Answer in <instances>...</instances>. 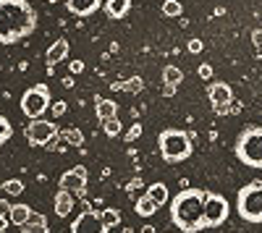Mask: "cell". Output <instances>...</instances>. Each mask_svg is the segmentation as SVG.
<instances>
[{
  "instance_id": "cell-34",
  "label": "cell",
  "mask_w": 262,
  "mask_h": 233,
  "mask_svg": "<svg viewBox=\"0 0 262 233\" xmlns=\"http://www.w3.org/2000/svg\"><path fill=\"white\" fill-rule=\"evenodd\" d=\"M69 68H71V74H81V71H84V60H79V58L71 60V63H69Z\"/></svg>"
},
{
  "instance_id": "cell-31",
  "label": "cell",
  "mask_w": 262,
  "mask_h": 233,
  "mask_svg": "<svg viewBox=\"0 0 262 233\" xmlns=\"http://www.w3.org/2000/svg\"><path fill=\"white\" fill-rule=\"evenodd\" d=\"M196 74H200V79H212V66H210V63H202V66L200 68H196Z\"/></svg>"
},
{
  "instance_id": "cell-3",
  "label": "cell",
  "mask_w": 262,
  "mask_h": 233,
  "mask_svg": "<svg viewBox=\"0 0 262 233\" xmlns=\"http://www.w3.org/2000/svg\"><path fill=\"white\" fill-rule=\"evenodd\" d=\"M233 155L244 168H257L262 171V126H247L236 136Z\"/></svg>"
},
{
  "instance_id": "cell-8",
  "label": "cell",
  "mask_w": 262,
  "mask_h": 233,
  "mask_svg": "<svg viewBox=\"0 0 262 233\" xmlns=\"http://www.w3.org/2000/svg\"><path fill=\"white\" fill-rule=\"evenodd\" d=\"M231 215V204L223 194L217 192H205V213H202V220H205V230L207 228H217L223 225Z\"/></svg>"
},
{
  "instance_id": "cell-17",
  "label": "cell",
  "mask_w": 262,
  "mask_h": 233,
  "mask_svg": "<svg viewBox=\"0 0 262 233\" xmlns=\"http://www.w3.org/2000/svg\"><path fill=\"white\" fill-rule=\"evenodd\" d=\"M29 215H32V207L29 204H11V209H8V223H13V225H24L27 220H29Z\"/></svg>"
},
{
  "instance_id": "cell-40",
  "label": "cell",
  "mask_w": 262,
  "mask_h": 233,
  "mask_svg": "<svg viewBox=\"0 0 262 233\" xmlns=\"http://www.w3.org/2000/svg\"><path fill=\"white\" fill-rule=\"evenodd\" d=\"M45 3H60V0H45Z\"/></svg>"
},
{
  "instance_id": "cell-29",
  "label": "cell",
  "mask_w": 262,
  "mask_h": 233,
  "mask_svg": "<svg viewBox=\"0 0 262 233\" xmlns=\"http://www.w3.org/2000/svg\"><path fill=\"white\" fill-rule=\"evenodd\" d=\"M50 110H53V115H55V118H60L66 110H69V102H63V100H58L55 105L50 102Z\"/></svg>"
},
{
  "instance_id": "cell-14",
  "label": "cell",
  "mask_w": 262,
  "mask_h": 233,
  "mask_svg": "<svg viewBox=\"0 0 262 233\" xmlns=\"http://www.w3.org/2000/svg\"><path fill=\"white\" fill-rule=\"evenodd\" d=\"M69 58V39H55L53 45L48 48V53H45V60H48V66H55V63H60V60H66Z\"/></svg>"
},
{
  "instance_id": "cell-18",
  "label": "cell",
  "mask_w": 262,
  "mask_h": 233,
  "mask_svg": "<svg viewBox=\"0 0 262 233\" xmlns=\"http://www.w3.org/2000/svg\"><path fill=\"white\" fill-rule=\"evenodd\" d=\"M158 209H160V207H158L155 202H152L147 194H144V197H139V199H137V204H134V213H137L139 218H152V215L158 213Z\"/></svg>"
},
{
  "instance_id": "cell-33",
  "label": "cell",
  "mask_w": 262,
  "mask_h": 233,
  "mask_svg": "<svg viewBox=\"0 0 262 233\" xmlns=\"http://www.w3.org/2000/svg\"><path fill=\"white\" fill-rule=\"evenodd\" d=\"M139 134H142V126H139V123H134V126H131V131L126 134V142H134Z\"/></svg>"
},
{
  "instance_id": "cell-26",
  "label": "cell",
  "mask_w": 262,
  "mask_h": 233,
  "mask_svg": "<svg viewBox=\"0 0 262 233\" xmlns=\"http://www.w3.org/2000/svg\"><path fill=\"white\" fill-rule=\"evenodd\" d=\"M11 136H13V126H11V121H8L6 115H0V147H3L6 142H11Z\"/></svg>"
},
{
  "instance_id": "cell-37",
  "label": "cell",
  "mask_w": 262,
  "mask_h": 233,
  "mask_svg": "<svg viewBox=\"0 0 262 233\" xmlns=\"http://www.w3.org/2000/svg\"><path fill=\"white\" fill-rule=\"evenodd\" d=\"M6 228H8V218L0 215V233H6Z\"/></svg>"
},
{
  "instance_id": "cell-4",
  "label": "cell",
  "mask_w": 262,
  "mask_h": 233,
  "mask_svg": "<svg viewBox=\"0 0 262 233\" xmlns=\"http://www.w3.org/2000/svg\"><path fill=\"white\" fill-rule=\"evenodd\" d=\"M160 144V157L165 162H184L191 157V134L184 129H163L158 136Z\"/></svg>"
},
{
  "instance_id": "cell-16",
  "label": "cell",
  "mask_w": 262,
  "mask_h": 233,
  "mask_svg": "<svg viewBox=\"0 0 262 233\" xmlns=\"http://www.w3.org/2000/svg\"><path fill=\"white\" fill-rule=\"evenodd\" d=\"M95 113H97L100 121H107V118L118 115V105L107 97H95Z\"/></svg>"
},
{
  "instance_id": "cell-7",
  "label": "cell",
  "mask_w": 262,
  "mask_h": 233,
  "mask_svg": "<svg viewBox=\"0 0 262 233\" xmlns=\"http://www.w3.org/2000/svg\"><path fill=\"white\" fill-rule=\"evenodd\" d=\"M50 108V87L48 84H34L24 95H21V113L29 121L32 118H42L45 110Z\"/></svg>"
},
{
  "instance_id": "cell-24",
  "label": "cell",
  "mask_w": 262,
  "mask_h": 233,
  "mask_svg": "<svg viewBox=\"0 0 262 233\" xmlns=\"http://www.w3.org/2000/svg\"><path fill=\"white\" fill-rule=\"evenodd\" d=\"M102 129H105V134H107V136H118V134L123 131V123H121V118H118V115H113V118L102 121Z\"/></svg>"
},
{
  "instance_id": "cell-12",
  "label": "cell",
  "mask_w": 262,
  "mask_h": 233,
  "mask_svg": "<svg viewBox=\"0 0 262 233\" xmlns=\"http://www.w3.org/2000/svg\"><path fill=\"white\" fill-rule=\"evenodd\" d=\"M102 3L105 0H66V8H69V13H74L76 18H86V16H92Z\"/></svg>"
},
{
  "instance_id": "cell-20",
  "label": "cell",
  "mask_w": 262,
  "mask_h": 233,
  "mask_svg": "<svg viewBox=\"0 0 262 233\" xmlns=\"http://www.w3.org/2000/svg\"><path fill=\"white\" fill-rule=\"evenodd\" d=\"M111 87L118 92V89H123V92H142L144 89V79L142 76H134V79H128V81H116V84H111Z\"/></svg>"
},
{
  "instance_id": "cell-21",
  "label": "cell",
  "mask_w": 262,
  "mask_h": 233,
  "mask_svg": "<svg viewBox=\"0 0 262 233\" xmlns=\"http://www.w3.org/2000/svg\"><path fill=\"white\" fill-rule=\"evenodd\" d=\"M60 139H63L66 144H71V147H81V144H84V134H81V129H76V126L60 131Z\"/></svg>"
},
{
  "instance_id": "cell-32",
  "label": "cell",
  "mask_w": 262,
  "mask_h": 233,
  "mask_svg": "<svg viewBox=\"0 0 262 233\" xmlns=\"http://www.w3.org/2000/svg\"><path fill=\"white\" fill-rule=\"evenodd\" d=\"M186 48H189V53H194V55H196V53H202V48H205V45H202V39H196V37H194V39H189V45H186Z\"/></svg>"
},
{
  "instance_id": "cell-11",
  "label": "cell",
  "mask_w": 262,
  "mask_h": 233,
  "mask_svg": "<svg viewBox=\"0 0 262 233\" xmlns=\"http://www.w3.org/2000/svg\"><path fill=\"white\" fill-rule=\"evenodd\" d=\"M86 168L84 165H76V168H69L63 176H60V181H58V189H66V192H76V194H84V189H86Z\"/></svg>"
},
{
  "instance_id": "cell-13",
  "label": "cell",
  "mask_w": 262,
  "mask_h": 233,
  "mask_svg": "<svg viewBox=\"0 0 262 233\" xmlns=\"http://www.w3.org/2000/svg\"><path fill=\"white\" fill-rule=\"evenodd\" d=\"M102 8H105V16L111 21H121L131 11V0H105Z\"/></svg>"
},
{
  "instance_id": "cell-35",
  "label": "cell",
  "mask_w": 262,
  "mask_h": 233,
  "mask_svg": "<svg viewBox=\"0 0 262 233\" xmlns=\"http://www.w3.org/2000/svg\"><path fill=\"white\" fill-rule=\"evenodd\" d=\"M8 209H11V202L8 199H0V215L8 218Z\"/></svg>"
},
{
  "instance_id": "cell-5",
  "label": "cell",
  "mask_w": 262,
  "mask_h": 233,
  "mask_svg": "<svg viewBox=\"0 0 262 233\" xmlns=\"http://www.w3.org/2000/svg\"><path fill=\"white\" fill-rule=\"evenodd\" d=\"M236 213L252 225H262V181H249L236 194Z\"/></svg>"
},
{
  "instance_id": "cell-22",
  "label": "cell",
  "mask_w": 262,
  "mask_h": 233,
  "mask_svg": "<svg viewBox=\"0 0 262 233\" xmlns=\"http://www.w3.org/2000/svg\"><path fill=\"white\" fill-rule=\"evenodd\" d=\"M100 220H102V225L107 230H111V228H116L121 223V213H118V209H113V207H107V209H102V213H100Z\"/></svg>"
},
{
  "instance_id": "cell-2",
  "label": "cell",
  "mask_w": 262,
  "mask_h": 233,
  "mask_svg": "<svg viewBox=\"0 0 262 233\" xmlns=\"http://www.w3.org/2000/svg\"><path fill=\"white\" fill-rule=\"evenodd\" d=\"M205 192L202 189H184L170 199V223L181 233L205 230Z\"/></svg>"
},
{
  "instance_id": "cell-15",
  "label": "cell",
  "mask_w": 262,
  "mask_h": 233,
  "mask_svg": "<svg viewBox=\"0 0 262 233\" xmlns=\"http://www.w3.org/2000/svg\"><path fill=\"white\" fill-rule=\"evenodd\" d=\"M71 209H74V194L66 192V189H58V192H55V215L66 218Z\"/></svg>"
},
{
  "instance_id": "cell-19",
  "label": "cell",
  "mask_w": 262,
  "mask_h": 233,
  "mask_svg": "<svg viewBox=\"0 0 262 233\" xmlns=\"http://www.w3.org/2000/svg\"><path fill=\"white\" fill-rule=\"evenodd\" d=\"M147 197L155 202L158 207H163L170 197H168V186L165 183H152V186H147Z\"/></svg>"
},
{
  "instance_id": "cell-30",
  "label": "cell",
  "mask_w": 262,
  "mask_h": 233,
  "mask_svg": "<svg viewBox=\"0 0 262 233\" xmlns=\"http://www.w3.org/2000/svg\"><path fill=\"white\" fill-rule=\"evenodd\" d=\"M252 42H254V48H257V58H262V29H254L252 32Z\"/></svg>"
},
{
  "instance_id": "cell-39",
  "label": "cell",
  "mask_w": 262,
  "mask_h": 233,
  "mask_svg": "<svg viewBox=\"0 0 262 233\" xmlns=\"http://www.w3.org/2000/svg\"><path fill=\"white\" fill-rule=\"evenodd\" d=\"M155 230H158V228H152V225H144V228H142V233H155Z\"/></svg>"
},
{
  "instance_id": "cell-36",
  "label": "cell",
  "mask_w": 262,
  "mask_h": 233,
  "mask_svg": "<svg viewBox=\"0 0 262 233\" xmlns=\"http://www.w3.org/2000/svg\"><path fill=\"white\" fill-rule=\"evenodd\" d=\"M163 95H165V97H173V95H176V87H173V84H165V87H163Z\"/></svg>"
},
{
  "instance_id": "cell-27",
  "label": "cell",
  "mask_w": 262,
  "mask_h": 233,
  "mask_svg": "<svg viewBox=\"0 0 262 233\" xmlns=\"http://www.w3.org/2000/svg\"><path fill=\"white\" fill-rule=\"evenodd\" d=\"M0 189H3L6 194H11V197H18V194H24V183H21L18 178H11V181H6V183L0 186Z\"/></svg>"
},
{
  "instance_id": "cell-23",
  "label": "cell",
  "mask_w": 262,
  "mask_h": 233,
  "mask_svg": "<svg viewBox=\"0 0 262 233\" xmlns=\"http://www.w3.org/2000/svg\"><path fill=\"white\" fill-rule=\"evenodd\" d=\"M181 81H184L181 68H176V66H165L163 68V84H173V87H179Z\"/></svg>"
},
{
  "instance_id": "cell-9",
  "label": "cell",
  "mask_w": 262,
  "mask_h": 233,
  "mask_svg": "<svg viewBox=\"0 0 262 233\" xmlns=\"http://www.w3.org/2000/svg\"><path fill=\"white\" fill-rule=\"evenodd\" d=\"M69 233H107V228L100 220V213L92 207H84V213L69 225Z\"/></svg>"
},
{
  "instance_id": "cell-1",
  "label": "cell",
  "mask_w": 262,
  "mask_h": 233,
  "mask_svg": "<svg viewBox=\"0 0 262 233\" xmlns=\"http://www.w3.org/2000/svg\"><path fill=\"white\" fill-rule=\"evenodd\" d=\"M37 29V11L29 0H0V45L27 39Z\"/></svg>"
},
{
  "instance_id": "cell-6",
  "label": "cell",
  "mask_w": 262,
  "mask_h": 233,
  "mask_svg": "<svg viewBox=\"0 0 262 233\" xmlns=\"http://www.w3.org/2000/svg\"><path fill=\"white\" fill-rule=\"evenodd\" d=\"M60 129L55 126V121H45V118H32L24 129V136L29 142V147H48V150H55Z\"/></svg>"
},
{
  "instance_id": "cell-28",
  "label": "cell",
  "mask_w": 262,
  "mask_h": 233,
  "mask_svg": "<svg viewBox=\"0 0 262 233\" xmlns=\"http://www.w3.org/2000/svg\"><path fill=\"white\" fill-rule=\"evenodd\" d=\"M21 233H50V230H48V223H24Z\"/></svg>"
},
{
  "instance_id": "cell-38",
  "label": "cell",
  "mask_w": 262,
  "mask_h": 233,
  "mask_svg": "<svg viewBox=\"0 0 262 233\" xmlns=\"http://www.w3.org/2000/svg\"><path fill=\"white\" fill-rule=\"evenodd\" d=\"M63 87H66V89H71V87H74V79H71V76H66V79H63Z\"/></svg>"
},
{
  "instance_id": "cell-25",
  "label": "cell",
  "mask_w": 262,
  "mask_h": 233,
  "mask_svg": "<svg viewBox=\"0 0 262 233\" xmlns=\"http://www.w3.org/2000/svg\"><path fill=\"white\" fill-rule=\"evenodd\" d=\"M163 16H168V18H176V16H181V3H179V0H165V3H163Z\"/></svg>"
},
{
  "instance_id": "cell-10",
  "label": "cell",
  "mask_w": 262,
  "mask_h": 233,
  "mask_svg": "<svg viewBox=\"0 0 262 233\" xmlns=\"http://www.w3.org/2000/svg\"><path fill=\"white\" fill-rule=\"evenodd\" d=\"M207 97L212 102L215 113H228V108L233 105V89H231V84H226V81H212L207 87Z\"/></svg>"
}]
</instances>
